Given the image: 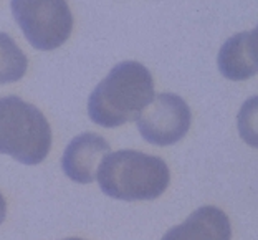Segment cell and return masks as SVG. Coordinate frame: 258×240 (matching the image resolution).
Segmentation results:
<instances>
[{
  "instance_id": "1",
  "label": "cell",
  "mask_w": 258,
  "mask_h": 240,
  "mask_svg": "<svg viewBox=\"0 0 258 240\" xmlns=\"http://www.w3.org/2000/svg\"><path fill=\"white\" fill-rule=\"evenodd\" d=\"M154 96V80L149 70L139 62H122L93 90L88 114L98 126H122L136 121Z\"/></svg>"
},
{
  "instance_id": "2",
  "label": "cell",
  "mask_w": 258,
  "mask_h": 240,
  "mask_svg": "<svg viewBox=\"0 0 258 240\" xmlns=\"http://www.w3.org/2000/svg\"><path fill=\"white\" fill-rule=\"evenodd\" d=\"M106 196L119 201H152L167 189L171 174L161 157L133 149L104 156L96 175Z\"/></svg>"
},
{
  "instance_id": "3",
  "label": "cell",
  "mask_w": 258,
  "mask_h": 240,
  "mask_svg": "<svg viewBox=\"0 0 258 240\" xmlns=\"http://www.w3.org/2000/svg\"><path fill=\"white\" fill-rule=\"evenodd\" d=\"M50 148L51 128L42 111L19 96L0 98V154L35 166Z\"/></svg>"
},
{
  "instance_id": "4",
  "label": "cell",
  "mask_w": 258,
  "mask_h": 240,
  "mask_svg": "<svg viewBox=\"0 0 258 240\" xmlns=\"http://www.w3.org/2000/svg\"><path fill=\"white\" fill-rule=\"evenodd\" d=\"M10 9L33 48L55 50L70 38L73 14L67 0H10Z\"/></svg>"
},
{
  "instance_id": "5",
  "label": "cell",
  "mask_w": 258,
  "mask_h": 240,
  "mask_svg": "<svg viewBox=\"0 0 258 240\" xmlns=\"http://www.w3.org/2000/svg\"><path fill=\"white\" fill-rule=\"evenodd\" d=\"M190 108L174 93H161L138 116V130L154 146H171L180 141L190 128Z\"/></svg>"
},
{
  "instance_id": "6",
  "label": "cell",
  "mask_w": 258,
  "mask_h": 240,
  "mask_svg": "<svg viewBox=\"0 0 258 240\" xmlns=\"http://www.w3.org/2000/svg\"><path fill=\"white\" fill-rule=\"evenodd\" d=\"M111 146L103 136L83 133L73 138L61 157L63 172L78 184H91L98 175V167Z\"/></svg>"
},
{
  "instance_id": "7",
  "label": "cell",
  "mask_w": 258,
  "mask_h": 240,
  "mask_svg": "<svg viewBox=\"0 0 258 240\" xmlns=\"http://www.w3.org/2000/svg\"><path fill=\"white\" fill-rule=\"evenodd\" d=\"M227 215L217 207H201L184 224L166 233V238H230Z\"/></svg>"
},
{
  "instance_id": "8",
  "label": "cell",
  "mask_w": 258,
  "mask_h": 240,
  "mask_svg": "<svg viewBox=\"0 0 258 240\" xmlns=\"http://www.w3.org/2000/svg\"><path fill=\"white\" fill-rule=\"evenodd\" d=\"M219 70L227 80L242 81L258 73V65L248 48V32L233 35L219 51Z\"/></svg>"
},
{
  "instance_id": "9",
  "label": "cell",
  "mask_w": 258,
  "mask_h": 240,
  "mask_svg": "<svg viewBox=\"0 0 258 240\" xmlns=\"http://www.w3.org/2000/svg\"><path fill=\"white\" fill-rule=\"evenodd\" d=\"M28 60L7 33L0 32V85L14 83L27 73Z\"/></svg>"
},
{
  "instance_id": "10",
  "label": "cell",
  "mask_w": 258,
  "mask_h": 240,
  "mask_svg": "<svg viewBox=\"0 0 258 240\" xmlns=\"http://www.w3.org/2000/svg\"><path fill=\"white\" fill-rule=\"evenodd\" d=\"M237 128L240 136L251 148H258V96H251L240 108Z\"/></svg>"
},
{
  "instance_id": "11",
  "label": "cell",
  "mask_w": 258,
  "mask_h": 240,
  "mask_svg": "<svg viewBox=\"0 0 258 240\" xmlns=\"http://www.w3.org/2000/svg\"><path fill=\"white\" fill-rule=\"evenodd\" d=\"M5 214H7V202H5L4 196L0 194V224H2V222H4Z\"/></svg>"
}]
</instances>
